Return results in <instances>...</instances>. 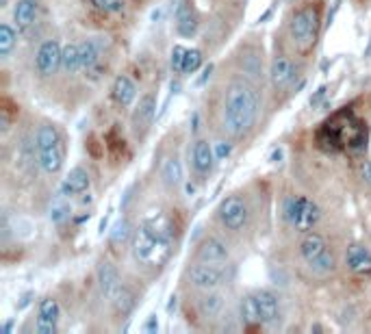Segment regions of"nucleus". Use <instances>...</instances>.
Segmentation results:
<instances>
[{
	"label": "nucleus",
	"instance_id": "f257e3e1",
	"mask_svg": "<svg viewBox=\"0 0 371 334\" xmlns=\"http://www.w3.org/2000/svg\"><path fill=\"white\" fill-rule=\"evenodd\" d=\"M259 115V94L245 78L228 82L222 107V124L230 137H243Z\"/></svg>",
	"mask_w": 371,
	"mask_h": 334
},
{
	"label": "nucleus",
	"instance_id": "f03ea898",
	"mask_svg": "<svg viewBox=\"0 0 371 334\" xmlns=\"http://www.w3.org/2000/svg\"><path fill=\"white\" fill-rule=\"evenodd\" d=\"M172 222L165 215H154L146 220L133 235L131 252L139 265L161 267L172 254Z\"/></svg>",
	"mask_w": 371,
	"mask_h": 334
},
{
	"label": "nucleus",
	"instance_id": "7ed1b4c3",
	"mask_svg": "<svg viewBox=\"0 0 371 334\" xmlns=\"http://www.w3.org/2000/svg\"><path fill=\"white\" fill-rule=\"evenodd\" d=\"M35 146H37V158H39L41 170L50 176L59 174L65 165V139L55 124L50 122L41 124L35 135Z\"/></svg>",
	"mask_w": 371,
	"mask_h": 334
},
{
	"label": "nucleus",
	"instance_id": "20e7f679",
	"mask_svg": "<svg viewBox=\"0 0 371 334\" xmlns=\"http://www.w3.org/2000/svg\"><path fill=\"white\" fill-rule=\"evenodd\" d=\"M289 33H291L294 44L300 50H308L319 35V11L317 7H302L291 16V22H289Z\"/></svg>",
	"mask_w": 371,
	"mask_h": 334
},
{
	"label": "nucleus",
	"instance_id": "39448f33",
	"mask_svg": "<svg viewBox=\"0 0 371 334\" xmlns=\"http://www.w3.org/2000/svg\"><path fill=\"white\" fill-rule=\"evenodd\" d=\"M300 254L311 265V269L317 274H333L337 267L333 252L328 249L323 237L317 232H306V237L300 243Z\"/></svg>",
	"mask_w": 371,
	"mask_h": 334
},
{
	"label": "nucleus",
	"instance_id": "423d86ee",
	"mask_svg": "<svg viewBox=\"0 0 371 334\" xmlns=\"http://www.w3.org/2000/svg\"><path fill=\"white\" fill-rule=\"evenodd\" d=\"M319 217H321L319 206L306 195H298L289 204V220H291V226L298 232H304V235L311 232L317 226Z\"/></svg>",
	"mask_w": 371,
	"mask_h": 334
},
{
	"label": "nucleus",
	"instance_id": "0eeeda50",
	"mask_svg": "<svg viewBox=\"0 0 371 334\" xmlns=\"http://www.w3.org/2000/svg\"><path fill=\"white\" fill-rule=\"evenodd\" d=\"M217 217H220L224 228H228L232 232H239V230L245 228L247 217H250V211H247V204H245L243 198L228 195V198L222 200V204L217 208Z\"/></svg>",
	"mask_w": 371,
	"mask_h": 334
},
{
	"label": "nucleus",
	"instance_id": "6e6552de",
	"mask_svg": "<svg viewBox=\"0 0 371 334\" xmlns=\"http://www.w3.org/2000/svg\"><path fill=\"white\" fill-rule=\"evenodd\" d=\"M63 48L57 39H46L35 55V70L41 78H50L61 70Z\"/></svg>",
	"mask_w": 371,
	"mask_h": 334
},
{
	"label": "nucleus",
	"instance_id": "1a4fd4ad",
	"mask_svg": "<svg viewBox=\"0 0 371 334\" xmlns=\"http://www.w3.org/2000/svg\"><path fill=\"white\" fill-rule=\"evenodd\" d=\"M226 278L224 265H211V263H195L193 267H189V280L195 289H204V291H215Z\"/></svg>",
	"mask_w": 371,
	"mask_h": 334
},
{
	"label": "nucleus",
	"instance_id": "9d476101",
	"mask_svg": "<svg viewBox=\"0 0 371 334\" xmlns=\"http://www.w3.org/2000/svg\"><path fill=\"white\" fill-rule=\"evenodd\" d=\"M59 319H61L59 302L55 298H44L39 302V308H37L35 332L37 334H55L59 330Z\"/></svg>",
	"mask_w": 371,
	"mask_h": 334
},
{
	"label": "nucleus",
	"instance_id": "9b49d317",
	"mask_svg": "<svg viewBox=\"0 0 371 334\" xmlns=\"http://www.w3.org/2000/svg\"><path fill=\"white\" fill-rule=\"evenodd\" d=\"M154 115H156V96L152 92L144 94L133 111V131L137 137H144L148 133V129L152 126L154 122Z\"/></svg>",
	"mask_w": 371,
	"mask_h": 334
},
{
	"label": "nucleus",
	"instance_id": "f8f14e48",
	"mask_svg": "<svg viewBox=\"0 0 371 334\" xmlns=\"http://www.w3.org/2000/svg\"><path fill=\"white\" fill-rule=\"evenodd\" d=\"M109 48V37H90L80 41V63L85 72H94Z\"/></svg>",
	"mask_w": 371,
	"mask_h": 334
},
{
	"label": "nucleus",
	"instance_id": "ddd939ff",
	"mask_svg": "<svg viewBox=\"0 0 371 334\" xmlns=\"http://www.w3.org/2000/svg\"><path fill=\"white\" fill-rule=\"evenodd\" d=\"M217 156H215V148L209 139H198L193 144L191 150V163H193V170L198 172V176H209L213 172V165H215Z\"/></svg>",
	"mask_w": 371,
	"mask_h": 334
},
{
	"label": "nucleus",
	"instance_id": "4468645a",
	"mask_svg": "<svg viewBox=\"0 0 371 334\" xmlns=\"http://www.w3.org/2000/svg\"><path fill=\"white\" fill-rule=\"evenodd\" d=\"M195 261L211 263V265H226L228 263V247L220 239H204L195 249Z\"/></svg>",
	"mask_w": 371,
	"mask_h": 334
},
{
	"label": "nucleus",
	"instance_id": "2eb2a0df",
	"mask_svg": "<svg viewBox=\"0 0 371 334\" xmlns=\"http://www.w3.org/2000/svg\"><path fill=\"white\" fill-rule=\"evenodd\" d=\"M345 265L350 271L358 276H369L371 274V249L365 247L362 243H352L345 252Z\"/></svg>",
	"mask_w": 371,
	"mask_h": 334
},
{
	"label": "nucleus",
	"instance_id": "dca6fc26",
	"mask_svg": "<svg viewBox=\"0 0 371 334\" xmlns=\"http://www.w3.org/2000/svg\"><path fill=\"white\" fill-rule=\"evenodd\" d=\"M294 74H296V68H294V61L291 59L284 57V55L274 57V61L269 65V80H271V85L276 90L286 87L289 82L294 80Z\"/></svg>",
	"mask_w": 371,
	"mask_h": 334
},
{
	"label": "nucleus",
	"instance_id": "f3484780",
	"mask_svg": "<svg viewBox=\"0 0 371 334\" xmlns=\"http://www.w3.org/2000/svg\"><path fill=\"white\" fill-rule=\"evenodd\" d=\"M92 178L87 174V170L82 167H74V170L65 176L63 185H61V195L63 198H74V195H82L85 191H90Z\"/></svg>",
	"mask_w": 371,
	"mask_h": 334
},
{
	"label": "nucleus",
	"instance_id": "a211bd4d",
	"mask_svg": "<svg viewBox=\"0 0 371 334\" xmlns=\"http://www.w3.org/2000/svg\"><path fill=\"white\" fill-rule=\"evenodd\" d=\"M174 18H176L178 35H183V37L195 35V31H198V16H195V9L191 5V0H181V3L176 5Z\"/></svg>",
	"mask_w": 371,
	"mask_h": 334
},
{
	"label": "nucleus",
	"instance_id": "6ab92c4d",
	"mask_svg": "<svg viewBox=\"0 0 371 334\" xmlns=\"http://www.w3.org/2000/svg\"><path fill=\"white\" fill-rule=\"evenodd\" d=\"M254 300H257V306H259V313H261V321L265 325L276 323L280 319V300L271 293V291H265V289L257 291Z\"/></svg>",
	"mask_w": 371,
	"mask_h": 334
},
{
	"label": "nucleus",
	"instance_id": "aec40b11",
	"mask_svg": "<svg viewBox=\"0 0 371 334\" xmlns=\"http://www.w3.org/2000/svg\"><path fill=\"white\" fill-rule=\"evenodd\" d=\"M111 98L119 104V107H131L137 98V85L133 82V78H129L127 74H119L113 80L111 87Z\"/></svg>",
	"mask_w": 371,
	"mask_h": 334
},
{
	"label": "nucleus",
	"instance_id": "412c9836",
	"mask_svg": "<svg viewBox=\"0 0 371 334\" xmlns=\"http://www.w3.org/2000/svg\"><path fill=\"white\" fill-rule=\"evenodd\" d=\"M119 274H117V269L111 265V263H100L98 265V286H100V293L107 298V300H111L113 298V293L119 289Z\"/></svg>",
	"mask_w": 371,
	"mask_h": 334
},
{
	"label": "nucleus",
	"instance_id": "4be33fe9",
	"mask_svg": "<svg viewBox=\"0 0 371 334\" xmlns=\"http://www.w3.org/2000/svg\"><path fill=\"white\" fill-rule=\"evenodd\" d=\"M163 181L170 189H178L183 185V163L176 154L168 156L163 163Z\"/></svg>",
	"mask_w": 371,
	"mask_h": 334
},
{
	"label": "nucleus",
	"instance_id": "5701e85b",
	"mask_svg": "<svg viewBox=\"0 0 371 334\" xmlns=\"http://www.w3.org/2000/svg\"><path fill=\"white\" fill-rule=\"evenodd\" d=\"M37 18V0H18L14 7V20L18 28H28Z\"/></svg>",
	"mask_w": 371,
	"mask_h": 334
},
{
	"label": "nucleus",
	"instance_id": "b1692460",
	"mask_svg": "<svg viewBox=\"0 0 371 334\" xmlns=\"http://www.w3.org/2000/svg\"><path fill=\"white\" fill-rule=\"evenodd\" d=\"M224 296L220 293H213V291H209L202 300H200V313L202 317L206 319H217L222 313H224Z\"/></svg>",
	"mask_w": 371,
	"mask_h": 334
},
{
	"label": "nucleus",
	"instance_id": "393cba45",
	"mask_svg": "<svg viewBox=\"0 0 371 334\" xmlns=\"http://www.w3.org/2000/svg\"><path fill=\"white\" fill-rule=\"evenodd\" d=\"M61 70L68 72V74H76L78 70H82V63H80V44H70L63 46V57H61Z\"/></svg>",
	"mask_w": 371,
	"mask_h": 334
},
{
	"label": "nucleus",
	"instance_id": "a878e982",
	"mask_svg": "<svg viewBox=\"0 0 371 334\" xmlns=\"http://www.w3.org/2000/svg\"><path fill=\"white\" fill-rule=\"evenodd\" d=\"M111 302H113V306H115V311L119 315H129L135 308V304H137L135 302V293L129 286H124V284H119V289L113 293Z\"/></svg>",
	"mask_w": 371,
	"mask_h": 334
},
{
	"label": "nucleus",
	"instance_id": "bb28decb",
	"mask_svg": "<svg viewBox=\"0 0 371 334\" xmlns=\"http://www.w3.org/2000/svg\"><path fill=\"white\" fill-rule=\"evenodd\" d=\"M241 321H243V325H247V328L263 325L261 313H259V306H257V300H254V293H252V296H245V298L241 300Z\"/></svg>",
	"mask_w": 371,
	"mask_h": 334
},
{
	"label": "nucleus",
	"instance_id": "cd10ccee",
	"mask_svg": "<svg viewBox=\"0 0 371 334\" xmlns=\"http://www.w3.org/2000/svg\"><path fill=\"white\" fill-rule=\"evenodd\" d=\"M16 44H18V33L14 31V26L9 22H3L0 24V57L9 59Z\"/></svg>",
	"mask_w": 371,
	"mask_h": 334
},
{
	"label": "nucleus",
	"instance_id": "c85d7f7f",
	"mask_svg": "<svg viewBox=\"0 0 371 334\" xmlns=\"http://www.w3.org/2000/svg\"><path fill=\"white\" fill-rule=\"evenodd\" d=\"M133 235H135V230H133L131 222H129V220H119V222H115V226L111 228V243L124 245V243L133 241Z\"/></svg>",
	"mask_w": 371,
	"mask_h": 334
},
{
	"label": "nucleus",
	"instance_id": "c756f323",
	"mask_svg": "<svg viewBox=\"0 0 371 334\" xmlns=\"http://www.w3.org/2000/svg\"><path fill=\"white\" fill-rule=\"evenodd\" d=\"M202 68V53L198 48H189L183 61V70L181 74H195Z\"/></svg>",
	"mask_w": 371,
	"mask_h": 334
},
{
	"label": "nucleus",
	"instance_id": "7c9ffc66",
	"mask_svg": "<svg viewBox=\"0 0 371 334\" xmlns=\"http://www.w3.org/2000/svg\"><path fill=\"white\" fill-rule=\"evenodd\" d=\"M92 5L102 14H119L124 9V0H92Z\"/></svg>",
	"mask_w": 371,
	"mask_h": 334
},
{
	"label": "nucleus",
	"instance_id": "2f4dec72",
	"mask_svg": "<svg viewBox=\"0 0 371 334\" xmlns=\"http://www.w3.org/2000/svg\"><path fill=\"white\" fill-rule=\"evenodd\" d=\"M70 206L68 204H63V202H59V204H55L53 208H50V220L55 222V224H61L63 220H68L70 217Z\"/></svg>",
	"mask_w": 371,
	"mask_h": 334
},
{
	"label": "nucleus",
	"instance_id": "473e14b6",
	"mask_svg": "<svg viewBox=\"0 0 371 334\" xmlns=\"http://www.w3.org/2000/svg\"><path fill=\"white\" fill-rule=\"evenodd\" d=\"M185 55H187V48H183V46H174V50H172V68H174V72H181V70H183Z\"/></svg>",
	"mask_w": 371,
	"mask_h": 334
},
{
	"label": "nucleus",
	"instance_id": "72a5a7b5",
	"mask_svg": "<svg viewBox=\"0 0 371 334\" xmlns=\"http://www.w3.org/2000/svg\"><path fill=\"white\" fill-rule=\"evenodd\" d=\"M213 148H215V156H217V161L228 158L230 152H232V144H230V141H217V144H213Z\"/></svg>",
	"mask_w": 371,
	"mask_h": 334
},
{
	"label": "nucleus",
	"instance_id": "f704fd0d",
	"mask_svg": "<svg viewBox=\"0 0 371 334\" xmlns=\"http://www.w3.org/2000/svg\"><path fill=\"white\" fill-rule=\"evenodd\" d=\"M156 330H158V319H156V315H150L148 321H146V325H144V332H146V334H152V332H156Z\"/></svg>",
	"mask_w": 371,
	"mask_h": 334
},
{
	"label": "nucleus",
	"instance_id": "c9c22d12",
	"mask_svg": "<svg viewBox=\"0 0 371 334\" xmlns=\"http://www.w3.org/2000/svg\"><path fill=\"white\" fill-rule=\"evenodd\" d=\"M362 178H365V183L371 187V161H365V163H362Z\"/></svg>",
	"mask_w": 371,
	"mask_h": 334
},
{
	"label": "nucleus",
	"instance_id": "e433bc0d",
	"mask_svg": "<svg viewBox=\"0 0 371 334\" xmlns=\"http://www.w3.org/2000/svg\"><path fill=\"white\" fill-rule=\"evenodd\" d=\"M323 96H326V87H321V90L315 94V98H311V107H317V104L323 100Z\"/></svg>",
	"mask_w": 371,
	"mask_h": 334
}]
</instances>
